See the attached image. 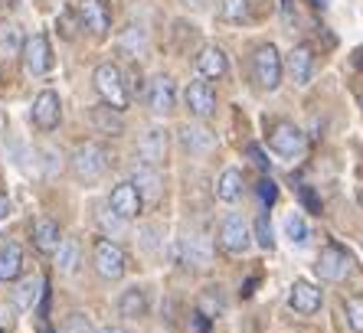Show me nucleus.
Instances as JSON below:
<instances>
[{
  "label": "nucleus",
  "mask_w": 363,
  "mask_h": 333,
  "mask_svg": "<svg viewBox=\"0 0 363 333\" xmlns=\"http://www.w3.org/2000/svg\"><path fill=\"white\" fill-rule=\"evenodd\" d=\"M92 82H95V92L101 95V101H105V105H111L115 111H125L128 108V98H131V92H128L125 72H121L115 62H101V66L95 69Z\"/></svg>",
  "instance_id": "1"
},
{
  "label": "nucleus",
  "mask_w": 363,
  "mask_h": 333,
  "mask_svg": "<svg viewBox=\"0 0 363 333\" xmlns=\"http://www.w3.org/2000/svg\"><path fill=\"white\" fill-rule=\"evenodd\" d=\"M105 170H108V150L99 141H85L82 147H76V154H72V176L76 180L95 184Z\"/></svg>",
  "instance_id": "2"
},
{
  "label": "nucleus",
  "mask_w": 363,
  "mask_h": 333,
  "mask_svg": "<svg viewBox=\"0 0 363 333\" xmlns=\"http://www.w3.org/2000/svg\"><path fill=\"white\" fill-rule=\"evenodd\" d=\"M281 72H285V62H281L279 50H275L272 43H262V46L252 52V79L259 82V89L275 92L281 85Z\"/></svg>",
  "instance_id": "3"
},
{
  "label": "nucleus",
  "mask_w": 363,
  "mask_h": 333,
  "mask_svg": "<svg viewBox=\"0 0 363 333\" xmlns=\"http://www.w3.org/2000/svg\"><path fill=\"white\" fill-rule=\"evenodd\" d=\"M92 261H95V268H99V275L108 278V281H118V278H125V271H128L125 249L111 239H95Z\"/></svg>",
  "instance_id": "4"
},
{
  "label": "nucleus",
  "mask_w": 363,
  "mask_h": 333,
  "mask_svg": "<svg viewBox=\"0 0 363 333\" xmlns=\"http://www.w3.org/2000/svg\"><path fill=\"white\" fill-rule=\"evenodd\" d=\"M269 147L285 160H301L304 154H308V134H304L301 128L281 121V125H275L269 131Z\"/></svg>",
  "instance_id": "5"
},
{
  "label": "nucleus",
  "mask_w": 363,
  "mask_h": 333,
  "mask_svg": "<svg viewBox=\"0 0 363 333\" xmlns=\"http://www.w3.org/2000/svg\"><path fill=\"white\" fill-rule=\"evenodd\" d=\"M314 271H318L321 281L337 284V281H344V278L354 271V259H350V252L340 249V245H328V249H321V255H318Z\"/></svg>",
  "instance_id": "6"
},
{
  "label": "nucleus",
  "mask_w": 363,
  "mask_h": 333,
  "mask_svg": "<svg viewBox=\"0 0 363 333\" xmlns=\"http://www.w3.org/2000/svg\"><path fill=\"white\" fill-rule=\"evenodd\" d=\"M23 69L30 75H46L52 69V50H50V40H46V33H33L26 36L23 43Z\"/></svg>",
  "instance_id": "7"
},
{
  "label": "nucleus",
  "mask_w": 363,
  "mask_h": 333,
  "mask_svg": "<svg viewBox=\"0 0 363 333\" xmlns=\"http://www.w3.org/2000/svg\"><path fill=\"white\" fill-rule=\"evenodd\" d=\"M177 255H180V265L203 271V268H210V261H213L210 239H206V235H200V232L184 235V239H180V245H177Z\"/></svg>",
  "instance_id": "8"
},
{
  "label": "nucleus",
  "mask_w": 363,
  "mask_h": 333,
  "mask_svg": "<svg viewBox=\"0 0 363 333\" xmlns=\"http://www.w3.org/2000/svg\"><path fill=\"white\" fill-rule=\"evenodd\" d=\"M249 242H252V229L245 225L242 216H229L226 222L220 225V245H223V252H229V255H242V252L249 249Z\"/></svg>",
  "instance_id": "9"
},
{
  "label": "nucleus",
  "mask_w": 363,
  "mask_h": 333,
  "mask_svg": "<svg viewBox=\"0 0 363 333\" xmlns=\"http://www.w3.org/2000/svg\"><path fill=\"white\" fill-rule=\"evenodd\" d=\"M76 13L82 20L85 30H92L95 36H105L111 26V13L105 0H76Z\"/></svg>",
  "instance_id": "10"
},
{
  "label": "nucleus",
  "mask_w": 363,
  "mask_h": 333,
  "mask_svg": "<svg viewBox=\"0 0 363 333\" xmlns=\"http://www.w3.org/2000/svg\"><path fill=\"white\" fill-rule=\"evenodd\" d=\"M60 118H62V101L56 92H40L33 101V121L36 128H43V131H52V128L60 125Z\"/></svg>",
  "instance_id": "11"
},
{
  "label": "nucleus",
  "mask_w": 363,
  "mask_h": 333,
  "mask_svg": "<svg viewBox=\"0 0 363 333\" xmlns=\"http://www.w3.org/2000/svg\"><path fill=\"white\" fill-rule=\"evenodd\" d=\"M184 101L190 108V115L196 118H210L216 111V92H213L210 82H190L184 92Z\"/></svg>",
  "instance_id": "12"
},
{
  "label": "nucleus",
  "mask_w": 363,
  "mask_h": 333,
  "mask_svg": "<svg viewBox=\"0 0 363 333\" xmlns=\"http://www.w3.org/2000/svg\"><path fill=\"white\" fill-rule=\"evenodd\" d=\"M141 193L135 190V184H118V186H111L108 193V206L118 213L121 219H135L138 213H141Z\"/></svg>",
  "instance_id": "13"
},
{
  "label": "nucleus",
  "mask_w": 363,
  "mask_h": 333,
  "mask_svg": "<svg viewBox=\"0 0 363 333\" xmlns=\"http://www.w3.org/2000/svg\"><path fill=\"white\" fill-rule=\"evenodd\" d=\"M288 304H291V310H298L304 317L318 314L321 310V288H314L311 281H295L291 294H288Z\"/></svg>",
  "instance_id": "14"
},
{
  "label": "nucleus",
  "mask_w": 363,
  "mask_h": 333,
  "mask_svg": "<svg viewBox=\"0 0 363 333\" xmlns=\"http://www.w3.org/2000/svg\"><path fill=\"white\" fill-rule=\"evenodd\" d=\"M285 69L291 72V79H295L298 85H308L311 82V75H314V50L308 46V43H298L295 50L288 52Z\"/></svg>",
  "instance_id": "15"
},
{
  "label": "nucleus",
  "mask_w": 363,
  "mask_h": 333,
  "mask_svg": "<svg viewBox=\"0 0 363 333\" xmlns=\"http://www.w3.org/2000/svg\"><path fill=\"white\" fill-rule=\"evenodd\" d=\"M138 157L147 166L161 164V160L167 157V131H164V128H151V131L138 141Z\"/></svg>",
  "instance_id": "16"
},
{
  "label": "nucleus",
  "mask_w": 363,
  "mask_h": 333,
  "mask_svg": "<svg viewBox=\"0 0 363 333\" xmlns=\"http://www.w3.org/2000/svg\"><path fill=\"white\" fill-rule=\"evenodd\" d=\"M147 105H151V111H157V115H167V111L177 105V89H174V79H167V75L154 79V82L147 85Z\"/></svg>",
  "instance_id": "17"
},
{
  "label": "nucleus",
  "mask_w": 363,
  "mask_h": 333,
  "mask_svg": "<svg viewBox=\"0 0 363 333\" xmlns=\"http://www.w3.org/2000/svg\"><path fill=\"white\" fill-rule=\"evenodd\" d=\"M196 72L203 79H223L229 72V59L220 46H203L200 56H196Z\"/></svg>",
  "instance_id": "18"
},
{
  "label": "nucleus",
  "mask_w": 363,
  "mask_h": 333,
  "mask_svg": "<svg viewBox=\"0 0 363 333\" xmlns=\"http://www.w3.org/2000/svg\"><path fill=\"white\" fill-rule=\"evenodd\" d=\"M131 184H135V190L141 193V200H161L164 180H161V174H157V166H147V164L135 166Z\"/></svg>",
  "instance_id": "19"
},
{
  "label": "nucleus",
  "mask_w": 363,
  "mask_h": 333,
  "mask_svg": "<svg viewBox=\"0 0 363 333\" xmlns=\"http://www.w3.org/2000/svg\"><path fill=\"white\" fill-rule=\"evenodd\" d=\"M33 245L43 252V255H56L62 245L60 225L52 222V219H36L33 222Z\"/></svg>",
  "instance_id": "20"
},
{
  "label": "nucleus",
  "mask_w": 363,
  "mask_h": 333,
  "mask_svg": "<svg viewBox=\"0 0 363 333\" xmlns=\"http://www.w3.org/2000/svg\"><path fill=\"white\" fill-rule=\"evenodd\" d=\"M23 271V249L17 242H4L0 245V281H13Z\"/></svg>",
  "instance_id": "21"
},
{
  "label": "nucleus",
  "mask_w": 363,
  "mask_h": 333,
  "mask_svg": "<svg viewBox=\"0 0 363 333\" xmlns=\"http://www.w3.org/2000/svg\"><path fill=\"white\" fill-rule=\"evenodd\" d=\"M118 314L125 317V320H141V317H147V298H144L141 288H128V291H121Z\"/></svg>",
  "instance_id": "22"
},
{
  "label": "nucleus",
  "mask_w": 363,
  "mask_h": 333,
  "mask_svg": "<svg viewBox=\"0 0 363 333\" xmlns=\"http://www.w3.org/2000/svg\"><path fill=\"white\" fill-rule=\"evenodd\" d=\"M92 125L99 128L101 134H111V137H115V134L125 131V118H121V111H115L111 105L101 101L99 108H92Z\"/></svg>",
  "instance_id": "23"
},
{
  "label": "nucleus",
  "mask_w": 363,
  "mask_h": 333,
  "mask_svg": "<svg viewBox=\"0 0 363 333\" xmlns=\"http://www.w3.org/2000/svg\"><path fill=\"white\" fill-rule=\"evenodd\" d=\"M239 193H242V174L229 166V170H223V174H220V180H216V200L236 203Z\"/></svg>",
  "instance_id": "24"
},
{
  "label": "nucleus",
  "mask_w": 363,
  "mask_h": 333,
  "mask_svg": "<svg viewBox=\"0 0 363 333\" xmlns=\"http://www.w3.org/2000/svg\"><path fill=\"white\" fill-rule=\"evenodd\" d=\"M43 288H46V281H40V278H26V281H20V288L13 291V304H17L20 310H30L36 300L43 298Z\"/></svg>",
  "instance_id": "25"
},
{
  "label": "nucleus",
  "mask_w": 363,
  "mask_h": 333,
  "mask_svg": "<svg viewBox=\"0 0 363 333\" xmlns=\"http://www.w3.org/2000/svg\"><path fill=\"white\" fill-rule=\"evenodd\" d=\"M56 268L62 275H72L79 268V242L76 239H62L60 252H56Z\"/></svg>",
  "instance_id": "26"
},
{
  "label": "nucleus",
  "mask_w": 363,
  "mask_h": 333,
  "mask_svg": "<svg viewBox=\"0 0 363 333\" xmlns=\"http://www.w3.org/2000/svg\"><path fill=\"white\" fill-rule=\"evenodd\" d=\"M180 141H184L186 150H194V154H203V150L213 147V134L203 131V128H190V125H186L184 131H180Z\"/></svg>",
  "instance_id": "27"
},
{
  "label": "nucleus",
  "mask_w": 363,
  "mask_h": 333,
  "mask_svg": "<svg viewBox=\"0 0 363 333\" xmlns=\"http://www.w3.org/2000/svg\"><path fill=\"white\" fill-rule=\"evenodd\" d=\"M23 33H20V26L7 23V26H0V52L4 56H20L23 52Z\"/></svg>",
  "instance_id": "28"
},
{
  "label": "nucleus",
  "mask_w": 363,
  "mask_h": 333,
  "mask_svg": "<svg viewBox=\"0 0 363 333\" xmlns=\"http://www.w3.org/2000/svg\"><path fill=\"white\" fill-rule=\"evenodd\" d=\"M95 222H99V229L105 235H121L128 229V219H121L111 206L108 209H99V213H95Z\"/></svg>",
  "instance_id": "29"
},
{
  "label": "nucleus",
  "mask_w": 363,
  "mask_h": 333,
  "mask_svg": "<svg viewBox=\"0 0 363 333\" xmlns=\"http://www.w3.org/2000/svg\"><path fill=\"white\" fill-rule=\"evenodd\" d=\"M220 17L229 23H242L252 17V7H249V0H220Z\"/></svg>",
  "instance_id": "30"
},
{
  "label": "nucleus",
  "mask_w": 363,
  "mask_h": 333,
  "mask_svg": "<svg viewBox=\"0 0 363 333\" xmlns=\"http://www.w3.org/2000/svg\"><path fill=\"white\" fill-rule=\"evenodd\" d=\"M196 310H200L203 317H220L223 310H226V304H223V298H220V288H206V291L200 294V304H196Z\"/></svg>",
  "instance_id": "31"
},
{
  "label": "nucleus",
  "mask_w": 363,
  "mask_h": 333,
  "mask_svg": "<svg viewBox=\"0 0 363 333\" xmlns=\"http://www.w3.org/2000/svg\"><path fill=\"white\" fill-rule=\"evenodd\" d=\"M285 239H291V245L308 242V222H304L301 213H288L285 216Z\"/></svg>",
  "instance_id": "32"
},
{
  "label": "nucleus",
  "mask_w": 363,
  "mask_h": 333,
  "mask_svg": "<svg viewBox=\"0 0 363 333\" xmlns=\"http://www.w3.org/2000/svg\"><path fill=\"white\" fill-rule=\"evenodd\" d=\"M252 239L262 245V249H275V235H272V222H269V213H259L252 225Z\"/></svg>",
  "instance_id": "33"
},
{
  "label": "nucleus",
  "mask_w": 363,
  "mask_h": 333,
  "mask_svg": "<svg viewBox=\"0 0 363 333\" xmlns=\"http://www.w3.org/2000/svg\"><path fill=\"white\" fill-rule=\"evenodd\" d=\"M144 46H147V36H144L141 26H128L125 36H121V50H125L128 56H138Z\"/></svg>",
  "instance_id": "34"
},
{
  "label": "nucleus",
  "mask_w": 363,
  "mask_h": 333,
  "mask_svg": "<svg viewBox=\"0 0 363 333\" xmlns=\"http://www.w3.org/2000/svg\"><path fill=\"white\" fill-rule=\"evenodd\" d=\"M62 333H99L92 327V317L82 314V310H72V314L66 317V327H62Z\"/></svg>",
  "instance_id": "35"
},
{
  "label": "nucleus",
  "mask_w": 363,
  "mask_h": 333,
  "mask_svg": "<svg viewBox=\"0 0 363 333\" xmlns=\"http://www.w3.org/2000/svg\"><path fill=\"white\" fill-rule=\"evenodd\" d=\"M347 310V320H350V327H354L357 333H363V298H350L344 304Z\"/></svg>",
  "instance_id": "36"
},
{
  "label": "nucleus",
  "mask_w": 363,
  "mask_h": 333,
  "mask_svg": "<svg viewBox=\"0 0 363 333\" xmlns=\"http://www.w3.org/2000/svg\"><path fill=\"white\" fill-rule=\"evenodd\" d=\"M298 200H301V206L308 213H321V196L314 193V186H308V184L298 186Z\"/></svg>",
  "instance_id": "37"
},
{
  "label": "nucleus",
  "mask_w": 363,
  "mask_h": 333,
  "mask_svg": "<svg viewBox=\"0 0 363 333\" xmlns=\"http://www.w3.org/2000/svg\"><path fill=\"white\" fill-rule=\"evenodd\" d=\"M255 193H259V203H262V206H272L275 196H279V186H275V180H259Z\"/></svg>",
  "instance_id": "38"
},
{
  "label": "nucleus",
  "mask_w": 363,
  "mask_h": 333,
  "mask_svg": "<svg viewBox=\"0 0 363 333\" xmlns=\"http://www.w3.org/2000/svg\"><path fill=\"white\" fill-rule=\"evenodd\" d=\"M245 154H249V157H252L255 164L262 166V170H265V166H269V157H265V154H262V147H259V144H249V147H245Z\"/></svg>",
  "instance_id": "39"
},
{
  "label": "nucleus",
  "mask_w": 363,
  "mask_h": 333,
  "mask_svg": "<svg viewBox=\"0 0 363 333\" xmlns=\"http://www.w3.org/2000/svg\"><path fill=\"white\" fill-rule=\"evenodd\" d=\"M190 324H194V330H196V333H210V317H203L200 310H196V314L190 317Z\"/></svg>",
  "instance_id": "40"
},
{
  "label": "nucleus",
  "mask_w": 363,
  "mask_h": 333,
  "mask_svg": "<svg viewBox=\"0 0 363 333\" xmlns=\"http://www.w3.org/2000/svg\"><path fill=\"white\" fill-rule=\"evenodd\" d=\"M7 213H10V200L0 193V219H7Z\"/></svg>",
  "instance_id": "41"
},
{
  "label": "nucleus",
  "mask_w": 363,
  "mask_h": 333,
  "mask_svg": "<svg viewBox=\"0 0 363 333\" xmlns=\"http://www.w3.org/2000/svg\"><path fill=\"white\" fill-rule=\"evenodd\" d=\"M184 4H186V7H196V10H200V7H206L210 0H184Z\"/></svg>",
  "instance_id": "42"
},
{
  "label": "nucleus",
  "mask_w": 363,
  "mask_h": 333,
  "mask_svg": "<svg viewBox=\"0 0 363 333\" xmlns=\"http://www.w3.org/2000/svg\"><path fill=\"white\" fill-rule=\"evenodd\" d=\"M99 333H128V330H121V327H101Z\"/></svg>",
  "instance_id": "43"
},
{
  "label": "nucleus",
  "mask_w": 363,
  "mask_h": 333,
  "mask_svg": "<svg viewBox=\"0 0 363 333\" xmlns=\"http://www.w3.org/2000/svg\"><path fill=\"white\" fill-rule=\"evenodd\" d=\"M36 333H52V327L46 324V320H40V330H36Z\"/></svg>",
  "instance_id": "44"
},
{
  "label": "nucleus",
  "mask_w": 363,
  "mask_h": 333,
  "mask_svg": "<svg viewBox=\"0 0 363 333\" xmlns=\"http://www.w3.org/2000/svg\"><path fill=\"white\" fill-rule=\"evenodd\" d=\"M311 7H328V0H311Z\"/></svg>",
  "instance_id": "45"
},
{
  "label": "nucleus",
  "mask_w": 363,
  "mask_h": 333,
  "mask_svg": "<svg viewBox=\"0 0 363 333\" xmlns=\"http://www.w3.org/2000/svg\"><path fill=\"white\" fill-rule=\"evenodd\" d=\"M360 206H363V190H360Z\"/></svg>",
  "instance_id": "46"
},
{
  "label": "nucleus",
  "mask_w": 363,
  "mask_h": 333,
  "mask_svg": "<svg viewBox=\"0 0 363 333\" xmlns=\"http://www.w3.org/2000/svg\"><path fill=\"white\" fill-rule=\"evenodd\" d=\"M0 333H4V330H0Z\"/></svg>",
  "instance_id": "47"
}]
</instances>
